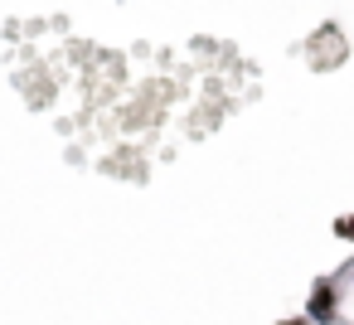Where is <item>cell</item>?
Returning a JSON list of instances; mask_svg holds the SVG:
<instances>
[{
  "mask_svg": "<svg viewBox=\"0 0 354 325\" xmlns=\"http://www.w3.org/2000/svg\"><path fill=\"white\" fill-rule=\"evenodd\" d=\"M306 320H315V325H330L335 320V286L330 281H315L310 306H306Z\"/></svg>",
  "mask_w": 354,
  "mask_h": 325,
  "instance_id": "obj_1",
  "label": "cell"
},
{
  "mask_svg": "<svg viewBox=\"0 0 354 325\" xmlns=\"http://www.w3.org/2000/svg\"><path fill=\"white\" fill-rule=\"evenodd\" d=\"M335 233H339V238H349V243H354V219H349V214H344V219H335Z\"/></svg>",
  "mask_w": 354,
  "mask_h": 325,
  "instance_id": "obj_2",
  "label": "cell"
},
{
  "mask_svg": "<svg viewBox=\"0 0 354 325\" xmlns=\"http://www.w3.org/2000/svg\"><path fill=\"white\" fill-rule=\"evenodd\" d=\"M281 325H306V320H281Z\"/></svg>",
  "mask_w": 354,
  "mask_h": 325,
  "instance_id": "obj_3",
  "label": "cell"
}]
</instances>
